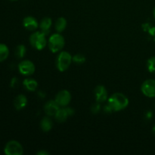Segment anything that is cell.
<instances>
[{"mask_svg": "<svg viewBox=\"0 0 155 155\" xmlns=\"http://www.w3.org/2000/svg\"><path fill=\"white\" fill-rule=\"evenodd\" d=\"M108 105L113 111H120L129 105V99L125 95L120 92H116L110 95L108 98Z\"/></svg>", "mask_w": 155, "mask_h": 155, "instance_id": "6da1fadb", "label": "cell"}, {"mask_svg": "<svg viewBox=\"0 0 155 155\" xmlns=\"http://www.w3.org/2000/svg\"><path fill=\"white\" fill-rule=\"evenodd\" d=\"M30 43L32 46L37 50H42L47 45L48 41L46 34L42 31H36L30 36Z\"/></svg>", "mask_w": 155, "mask_h": 155, "instance_id": "7a4b0ae2", "label": "cell"}, {"mask_svg": "<svg viewBox=\"0 0 155 155\" xmlns=\"http://www.w3.org/2000/svg\"><path fill=\"white\" fill-rule=\"evenodd\" d=\"M65 44L64 38L60 33H54L51 35L48 38V46L50 51L52 53H56L60 51L64 48Z\"/></svg>", "mask_w": 155, "mask_h": 155, "instance_id": "3957f363", "label": "cell"}, {"mask_svg": "<svg viewBox=\"0 0 155 155\" xmlns=\"http://www.w3.org/2000/svg\"><path fill=\"white\" fill-rule=\"evenodd\" d=\"M73 57L68 51H61L59 53L56 59V67L60 72H64L71 66Z\"/></svg>", "mask_w": 155, "mask_h": 155, "instance_id": "277c9868", "label": "cell"}, {"mask_svg": "<svg viewBox=\"0 0 155 155\" xmlns=\"http://www.w3.org/2000/svg\"><path fill=\"white\" fill-rule=\"evenodd\" d=\"M4 152L6 155H21L24 153V148L19 142L11 140L6 143Z\"/></svg>", "mask_w": 155, "mask_h": 155, "instance_id": "5b68a950", "label": "cell"}, {"mask_svg": "<svg viewBox=\"0 0 155 155\" xmlns=\"http://www.w3.org/2000/svg\"><path fill=\"white\" fill-rule=\"evenodd\" d=\"M141 91L146 97L155 98V80L149 79L144 81L141 86Z\"/></svg>", "mask_w": 155, "mask_h": 155, "instance_id": "8992f818", "label": "cell"}, {"mask_svg": "<svg viewBox=\"0 0 155 155\" xmlns=\"http://www.w3.org/2000/svg\"><path fill=\"white\" fill-rule=\"evenodd\" d=\"M18 70H19L20 74L24 76H30L34 74L35 65L30 60H24L18 64Z\"/></svg>", "mask_w": 155, "mask_h": 155, "instance_id": "52a82bcc", "label": "cell"}, {"mask_svg": "<svg viewBox=\"0 0 155 155\" xmlns=\"http://www.w3.org/2000/svg\"><path fill=\"white\" fill-rule=\"evenodd\" d=\"M54 100L60 107H66L70 104L71 101V92L68 90H65V89L60 91L56 95Z\"/></svg>", "mask_w": 155, "mask_h": 155, "instance_id": "ba28073f", "label": "cell"}, {"mask_svg": "<svg viewBox=\"0 0 155 155\" xmlns=\"http://www.w3.org/2000/svg\"><path fill=\"white\" fill-rule=\"evenodd\" d=\"M74 112L73 109L70 108V107H64L63 108H59L54 117L58 122L63 123L67 120L68 117L74 114Z\"/></svg>", "mask_w": 155, "mask_h": 155, "instance_id": "9c48e42d", "label": "cell"}, {"mask_svg": "<svg viewBox=\"0 0 155 155\" xmlns=\"http://www.w3.org/2000/svg\"><path fill=\"white\" fill-rule=\"evenodd\" d=\"M95 97L97 102L101 103L107 101L108 95L106 88L101 85L96 86L95 89Z\"/></svg>", "mask_w": 155, "mask_h": 155, "instance_id": "30bf717a", "label": "cell"}, {"mask_svg": "<svg viewBox=\"0 0 155 155\" xmlns=\"http://www.w3.org/2000/svg\"><path fill=\"white\" fill-rule=\"evenodd\" d=\"M59 108H60V106L58 104L55 100H49L45 103L44 106V110L45 114L50 117L54 116Z\"/></svg>", "mask_w": 155, "mask_h": 155, "instance_id": "8fae6325", "label": "cell"}, {"mask_svg": "<svg viewBox=\"0 0 155 155\" xmlns=\"http://www.w3.org/2000/svg\"><path fill=\"white\" fill-rule=\"evenodd\" d=\"M23 25L27 30L34 31L39 27V23L34 17L27 16L23 20Z\"/></svg>", "mask_w": 155, "mask_h": 155, "instance_id": "7c38bea8", "label": "cell"}, {"mask_svg": "<svg viewBox=\"0 0 155 155\" xmlns=\"http://www.w3.org/2000/svg\"><path fill=\"white\" fill-rule=\"evenodd\" d=\"M27 98L25 95H18L16 98L14 100V106H15V109L18 110H22L24 107L27 106Z\"/></svg>", "mask_w": 155, "mask_h": 155, "instance_id": "4fadbf2b", "label": "cell"}, {"mask_svg": "<svg viewBox=\"0 0 155 155\" xmlns=\"http://www.w3.org/2000/svg\"><path fill=\"white\" fill-rule=\"evenodd\" d=\"M51 25H52V21L48 17H45V18H42L41 20L40 23L39 24V27L40 28L41 31H42L46 35H48V33H49Z\"/></svg>", "mask_w": 155, "mask_h": 155, "instance_id": "5bb4252c", "label": "cell"}, {"mask_svg": "<svg viewBox=\"0 0 155 155\" xmlns=\"http://www.w3.org/2000/svg\"><path fill=\"white\" fill-rule=\"evenodd\" d=\"M24 87L30 92H34L38 87V83L36 80L32 78H27L23 82Z\"/></svg>", "mask_w": 155, "mask_h": 155, "instance_id": "9a60e30c", "label": "cell"}, {"mask_svg": "<svg viewBox=\"0 0 155 155\" xmlns=\"http://www.w3.org/2000/svg\"><path fill=\"white\" fill-rule=\"evenodd\" d=\"M40 127L41 129H42V131L45 132V133L49 132L53 127L52 120H51L49 117H44L43 119L41 120Z\"/></svg>", "mask_w": 155, "mask_h": 155, "instance_id": "2e32d148", "label": "cell"}, {"mask_svg": "<svg viewBox=\"0 0 155 155\" xmlns=\"http://www.w3.org/2000/svg\"><path fill=\"white\" fill-rule=\"evenodd\" d=\"M54 27H55V30H57L58 33L63 32L67 27V20L63 17L58 18L55 24H54Z\"/></svg>", "mask_w": 155, "mask_h": 155, "instance_id": "e0dca14e", "label": "cell"}, {"mask_svg": "<svg viewBox=\"0 0 155 155\" xmlns=\"http://www.w3.org/2000/svg\"><path fill=\"white\" fill-rule=\"evenodd\" d=\"M9 55V49L5 44L0 43V62H2L8 58Z\"/></svg>", "mask_w": 155, "mask_h": 155, "instance_id": "ac0fdd59", "label": "cell"}, {"mask_svg": "<svg viewBox=\"0 0 155 155\" xmlns=\"http://www.w3.org/2000/svg\"><path fill=\"white\" fill-rule=\"evenodd\" d=\"M26 51H27V49H26L25 45H18L16 47V49H15V55L18 58H23L25 56Z\"/></svg>", "mask_w": 155, "mask_h": 155, "instance_id": "d6986e66", "label": "cell"}, {"mask_svg": "<svg viewBox=\"0 0 155 155\" xmlns=\"http://www.w3.org/2000/svg\"><path fill=\"white\" fill-rule=\"evenodd\" d=\"M147 68L150 73H155V56L150 58L147 61Z\"/></svg>", "mask_w": 155, "mask_h": 155, "instance_id": "ffe728a7", "label": "cell"}, {"mask_svg": "<svg viewBox=\"0 0 155 155\" xmlns=\"http://www.w3.org/2000/svg\"><path fill=\"white\" fill-rule=\"evenodd\" d=\"M73 61L77 64H82L86 61V57L82 54H76L73 56Z\"/></svg>", "mask_w": 155, "mask_h": 155, "instance_id": "44dd1931", "label": "cell"}, {"mask_svg": "<svg viewBox=\"0 0 155 155\" xmlns=\"http://www.w3.org/2000/svg\"><path fill=\"white\" fill-rule=\"evenodd\" d=\"M91 110H92V112L93 114H98V112L100 111V110H101V105H100V103L97 102L96 104H93Z\"/></svg>", "mask_w": 155, "mask_h": 155, "instance_id": "7402d4cb", "label": "cell"}, {"mask_svg": "<svg viewBox=\"0 0 155 155\" xmlns=\"http://www.w3.org/2000/svg\"><path fill=\"white\" fill-rule=\"evenodd\" d=\"M104 112L107 114H108V113L110 114V113H111V112H113V110H112L111 107L108 105V104H107L106 106H104Z\"/></svg>", "mask_w": 155, "mask_h": 155, "instance_id": "603a6c76", "label": "cell"}, {"mask_svg": "<svg viewBox=\"0 0 155 155\" xmlns=\"http://www.w3.org/2000/svg\"><path fill=\"white\" fill-rule=\"evenodd\" d=\"M18 79L17 78H15V77H14L13 79H12V82H11V86H12V87H15V86H17V84H18Z\"/></svg>", "mask_w": 155, "mask_h": 155, "instance_id": "cb8c5ba5", "label": "cell"}, {"mask_svg": "<svg viewBox=\"0 0 155 155\" xmlns=\"http://www.w3.org/2000/svg\"><path fill=\"white\" fill-rule=\"evenodd\" d=\"M153 117V114L152 112L150 111V110H148V111H147L146 113H145V118H146L147 120H151V118H152Z\"/></svg>", "mask_w": 155, "mask_h": 155, "instance_id": "d4e9b609", "label": "cell"}, {"mask_svg": "<svg viewBox=\"0 0 155 155\" xmlns=\"http://www.w3.org/2000/svg\"><path fill=\"white\" fill-rule=\"evenodd\" d=\"M148 32L149 33V34L151 35V36H155V27H151V28L148 30Z\"/></svg>", "mask_w": 155, "mask_h": 155, "instance_id": "484cf974", "label": "cell"}, {"mask_svg": "<svg viewBox=\"0 0 155 155\" xmlns=\"http://www.w3.org/2000/svg\"><path fill=\"white\" fill-rule=\"evenodd\" d=\"M142 27H143V30H145V31H148V30L151 28V26L149 24H143V26H142Z\"/></svg>", "mask_w": 155, "mask_h": 155, "instance_id": "4316f807", "label": "cell"}, {"mask_svg": "<svg viewBox=\"0 0 155 155\" xmlns=\"http://www.w3.org/2000/svg\"><path fill=\"white\" fill-rule=\"evenodd\" d=\"M38 155H41V154H44V155H48L49 154V153L48 151H40L37 153Z\"/></svg>", "mask_w": 155, "mask_h": 155, "instance_id": "83f0119b", "label": "cell"}, {"mask_svg": "<svg viewBox=\"0 0 155 155\" xmlns=\"http://www.w3.org/2000/svg\"><path fill=\"white\" fill-rule=\"evenodd\" d=\"M152 132H153V133H154V134L155 135V125L154 126V127H153V128H152Z\"/></svg>", "mask_w": 155, "mask_h": 155, "instance_id": "f1b7e54d", "label": "cell"}, {"mask_svg": "<svg viewBox=\"0 0 155 155\" xmlns=\"http://www.w3.org/2000/svg\"><path fill=\"white\" fill-rule=\"evenodd\" d=\"M153 15H154V20H155V7L154 8V11H153Z\"/></svg>", "mask_w": 155, "mask_h": 155, "instance_id": "f546056e", "label": "cell"}, {"mask_svg": "<svg viewBox=\"0 0 155 155\" xmlns=\"http://www.w3.org/2000/svg\"><path fill=\"white\" fill-rule=\"evenodd\" d=\"M154 42H155V36H154Z\"/></svg>", "mask_w": 155, "mask_h": 155, "instance_id": "4dcf8cb0", "label": "cell"}, {"mask_svg": "<svg viewBox=\"0 0 155 155\" xmlns=\"http://www.w3.org/2000/svg\"><path fill=\"white\" fill-rule=\"evenodd\" d=\"M10 1H18V0H10Z\"/></svg>", "mask_w": 155, "mask_h": 155, "instance_id": "1f68e13d", "label": "cell"}, {"mask_svg": "<svg viewBox=\"0 0 155 155\" xmlns=\"http://www.w3.org/2000/svg\"><path fill=\"white\" fill-rule=\"evenodd\" d=\"M154 107H155V104H154Z\"/></svg>", "mask_w": 155, "mask_h": 155, "instance_id": "d6a6232c", "label": "cell"}]
</instances>
